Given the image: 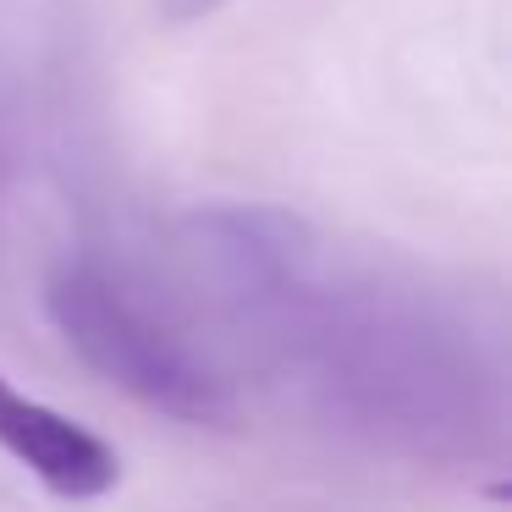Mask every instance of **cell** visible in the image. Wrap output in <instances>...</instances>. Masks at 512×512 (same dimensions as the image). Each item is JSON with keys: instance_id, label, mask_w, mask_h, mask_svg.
I'll use <instances>...</instances> for the list:
<instances>
[{"instance_id": "cell-1", "label": "cell", "mask_w": 512, "mask_h": 512, "mask_svg": "<svg viewBox=\"0 0 512 512\" xmlns=\"http://www.w3.org/2000/svg\"><path fill=\"white\" fill-rule=\"evenodd\" d=\"M50 320L72 342V353L105 375L111 386L133 391L138 402L177 419H221L232 408L226 375L166 320L138 298L127 281L94 265H67L50 281Z\"/></svg>"}, {"instance_id": "cell-2", "label": "cell", "mask_w": 512, "mask_h": 512, "mask_svg": "<svg viewBox=\"0 0 512 512\" xmlns=\"http://www.w3.org/2000/svg\"><path fill=\"white\" fill-rule=\"evenodd\" d=\"M0 446L23 468H34L56 496L89 501L116 485V452L100 435H89L67 413L12 391L6 380H0Z\"/></svg>"}, {"instance_id": "cell-3", "label": "cell", "mask_w": 512, "mask_h": 512, "mask_svg": "<svg viewBox=\"0 0 512 512\" xmlns=\"http://www.w3.org/2000/svg\"><path fill=\"white\" fill-rule=\"evenodd\" d=\"M215 6H226V0H166V12L177 17V23L182 17H204V12H215Z\"/></svg>"}]
</instances>
